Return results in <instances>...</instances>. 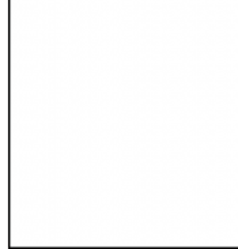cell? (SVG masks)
Segmentation results:
<instances>
[]
</instances>
